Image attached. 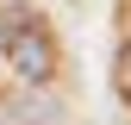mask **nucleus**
I'll list each match as a JSON object with an SVG mask.
<instances>
[{
  "label": "nucleus",
  "mask_w": 131,
  "mask_h": 125,
  "mask_svg": "<svg viewBox=\"0 0 131 125\" xmlns=\"http://www.w3.org/2000/svg\"><path fill=\"white\" fill-rule=\"evenodd\" d=\"M0 50L25 81H50L56 75V38L31 6H0Z\"/></svg>",
  "instance_id": "nucleus-1"
},
{
  "label": "nucleus",
  "mask_w": 131,
  "mask_h": 125,
  "mask_svg": "<svg viewBox=\"0 0 131 125\" xmlns=\"http://www.w3.org/2000/svg\"><path fill=\"white\" fill-rule=\"evenodd\" d=\"M0 125H62V113L50 100H19V94H0Z\"/></svg>",
  "instance_id": "nucleus-2"
},
{
  "label": "nucleus",
  "mask_w": 131,
  "mask_h": 125,
  "mask_svg": "<svg viewBox=\"0 0 131 125\" xmlns=\"http://www.w3.org/2000/svg\"><path fill=\"white\" fill-rule=\"evenodd\" d=\"M112 88H119V100L131 106V44L119 50V62H112Z\"/></svg>",
  "instance_id": "nucleus-3"
}]
</instances>
